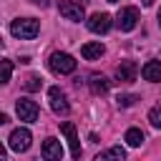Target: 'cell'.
Returning <instances> with one entry per match:
<instances>
[{"label":"cell","mask_w":161,"mask_h":161,"mask_svg":"<svg viewBox=\"0 0 161 161\" xmlns=\"http://www.w3.org/2000/svg\"><path fill=\"white\" fill-rule=\"evenodd\" d=\"M141 75H143V80H148V83H158V80H161V60H148V63H143Z\"/></svg>","instance_id":"12"},{"label":"cell","mask_w":161,"mask_h":161,"mask_svg":"<svg viewBox=\"0 0 161 161\" xmlns=\"http://www.w3.org/2000/svg\"><path fill=\"white\" fill-rule=\"evenodd\" d=\"M123 138H126V143H128V146H133V148H136V146H141V143L146 141V138H143V131H141V128H128Z\"/></svg>","instance_id":"15"},{"label":"cell","mask_w":161,"mask_h":161,"mask_svg":"<svg viewBox=\"0 0 161 161\" xmlns=\"http://www.w3.org/2000/svg\"><path fill=\"white\" fill-rule=\"evenodd\" d=\"M40 156L48 158V161L63 158V146H60V141H58V138H45V141H43V148H40Z\"/></svg>","instance_id":"10"},{"label":"cell","mask_w":161,"mask_h":161,"mask_svg":"<svg viewBox=\"0 0 161 161\" xmlns=\"http://www.w3.org/2000/svg\"><path fill=\"white\" fill-rule=\"evenodd\" d=\"M148 121H151L153 128H161V106H153L148 111Z\"/></svg>","instance_id":"17"},{"label":"cell","mask_w":161,"mask_h":161,"mask_svg":"<svg viewBox=\"0 0 161 161\" xmlns=\"http://www.w3.org/2000/svg\"><path fill=\"white\" fill-rule=\"evenodd\" d=\"M158 25H161V10H158Z\"/></svg>","instance_id":"22"},{"label":"cell","mask_w":161,"mask_h":161,"mask_svg":"<svg viewBox=\"0 0 161 161\" xmlns=\"http://www.w3.org/2000/svg\"><path fill=\"white\" fill-rule=\"evenodd\" d=\"M136 75H138V65L133 60H121V65L116 68V78L121 83H131V80H136Z\"/></svg>","instance_id":"11"},{"label":"cell","mask_w":161,"mask_h":161,"mask_svg":"<svg viewBox=\"0 0 161 161\" xmlns=\"http://www.w3.org/2000/svg\"><path fill=\"white\" fill-rule=\"evenodd\" d=\"M108 86H111V83H108L103 75H91V91H93L96 96L106 93V91H108Z\"/></svg>","instance_id":"16"},{"label":"cell","mask_w":161,"mask_h":161,"mask_svg":"<svg viewBox=\"0 0 161 161\" xmlns=\"http://www.w3.org/2000/svg\"><path fill=\"white\" fill-rule=\"evenodd\" d=\"M30 3H40V0H30Z\"/></svg>","instance_id":"24"},{"label":"cell","mask_w":161,"mask_h":161,"mask_svg":"<svg viewBox=\"0 0 161 161\" xmlns=\"http://www.w3.org/2000/svg\"><path fill=\"white\" fill-rule=\"evenodd\" d=\"M40 86H43V78L40 75H35V73L28 75V80H25V88L28 91H40Z\"/></svg>","instance_id":"18"},{"label":"cell","mask_w":161,"mask_h":161,"mask_svg":"<svg viewBox=\"0 0 161 161\" xmlns=\"http://www.w3.org/2000/svg\"><path fill=\"white\" fill-rule=\"evenodd\" d=\"M10 33L20 40H33L40 33V23L35 18H18V20L10 23Z\"/></svg>","instance_id":"1"},{"label":"cell","mask_w":161,"mask_h":161,"mask_svg":"<svg viewBox=\"0 0 161 161\" xmlns=\"http://www.w3.org/2000/svg\"><path fill=\"white\" fill-rule=\"evenodd\" d=\"M103 53H106V48H103V43H101V40L80 45V55H83L86 60H98V58H101Z\"/></svg>","instance_id":"13"},{"label":"cell","mask_w":161,"mask_h":161,"mask_svg":"<svg viewBox=\"0 0 161 161\" xmlns=\"http://www.w3.org/2000/svg\"><path fill=\"white\" fill-rule=\"evenodd\" d=\"M30 141H33V133H30L28 128H15V131L10 133V138H8V146H10L13 151L23 153V151L30 148Z\"/></svg>","instance_id":"3"},{"label":"cell","mask_w":161,"mask_h":161,"mask_svg":"<svg viewBox=\"0 0 161 161\" xmlns=\"http://www.w3.org/2000/svg\"><path fill=\"white\" fill-rule=\"evenodd\" d=\"M48 98H50V108H53V113H58V116H68L70 106H68V101H65V93H63L58 86H53V88L48 91Z\"/></svg>","instance_id":"7"},{"label":"cell","mask_w":161,"mask_h":161,"mask_svg":"<svg viewBox=\"0 0 161 161\" xmlns=\"http://www.w3.org/2000/svg\"><path fill=\"white\" fill-rule=\"evenodd\" d=\"M15 111H18L20 121H25V123L38 121V113H40V111H38V103H35V101H30V98H18Z\"/></svg>","instance_id":"6"},{"label":"cell","mask_w":161,"mask_h":161,"mask_svg":"<svg viewBox=\"0 0 161 161\" xmlns=\"http://www.w3.org/2000/svg\"><path fill=\"white\" fill-rule=\"evenodd\" d=\"M60 131L65 133V138H68V146H70V156L73 158H80V143H78V133H75V126L70 123V121H65V123H60Z\"/></svg>","instance_id":"9"},{"label":"cell","mask_w":161,"mask_h":161,"mask_svg":"<svg viewBox=\"0 0 161 161\" xmlns=\"http://www.w3.org/2000/svg\"><path fill=\"white\" fill-rule=\"evenodd\" d=\"M58 10H60V15H63L65 20H73V23H80V20L86 18L83 5L75 3V0H60V3H58Z\"/></svg>","instance_id":"4"},{"label":"cell","mask_w":161,"mask_h":161,"mask_svg":"<svg viewBox=\"0 0 161 161\" xmlns=\"http://www.w3.org/2000/svg\"><path fill=\"white\" fill-rule=\"evenodd\" d=\"M138 101V96H133V93H126V96H118V106H123V108H128V106H133Z\"/></svg>","instance_id":"19"},{"label":"cell","mask_w":161,"mask_h":161,"mask_svg":"<svg viewBox=\"0 0 161 161\" xmlns=\"http://www.w3.org/2000/svg\"><path fill=\"white\" fill-rule=\"evenodd\" d=\"M136 23H138V8H121L118 10V15H116V25L123 30V33H128V30H133L136 28Z\"/></svg>","instance_id":"5"},{"label":"cell","mask_w":161,"mask_h":161,"mask_svg":"<svg viewBox=\"0 0 161 161\" xmlns=\"http://www.w3.org/2000/svg\"><path fill=\"white\" fill-rule=\"evenodd\" d=\"M13 75V63L10 60H3V83H8Z\"/></svg>","instance_id":"20"},{"label":"cell","mask_w":161,"mask_h":161,"mask_svg":"<svg viewBox=\"0 0 161 161\" xmlns=\"http://www.w3.org/2000/svg\"><path fill=\"white\" fill-rule=\"evenodd\" d=\"M106 3H118V0H106Z\"/></svg>","instance_id":"23"},{"label":"cell","mask_w":161,"mask_h":161,"mask_svg":"<svg viewBox=\"0 0 161 161\" xmlns=\"http://www.w3.org/2000/svg\"><path fill=\"white\" fill-rule=\"evenodd\" d=\"M111 15L108 13H93L91 20H88V30L91 33H108L111 30Z\"/></svg>","instance_id":"8"},{"label":"cell","mask_w":161,"mask_h":161,"mask_svg":"<svg viewBox=\"0 0 161 161\" xmlns=\"http://www.w3.org/2000/svg\"><path fill=\"white\" fill-rule=\"evenodd\" d=\"M141 5H143V8H148V5H153V0H141Z\"/></svg>","instance_id":"21"},{"label":"cell","mask_w":161,"mask_h":161,"mask_svg":"<svg viewBox=\"0 0 161 161\" xmlns=\"http://www.w3.org/2000/svg\"><path fill=\"white\" fill-rule=\"evenodd\" d=\"M108 158H118V161H123V158H126V148L113 146V148H108V151H103V153L96 156V161H108Z\"/></svg>","instance_id":"14"},{"label":"cell","mask_w":161,"mask_h":161,"mask_svg":"<svg viewBox=\"0 0 161 161\" xmlns=\"http://www.w3.org/2000/svg\"><path fill=\"white\" fill-rule=\"evenodd\" d=\"M48 65H50V70L53 73H58V75H68V73H73L75 70V58L73 55H68V53H53L50 55V60H48Z\"/></svg>","instance_id":"2"}]
</instances>
